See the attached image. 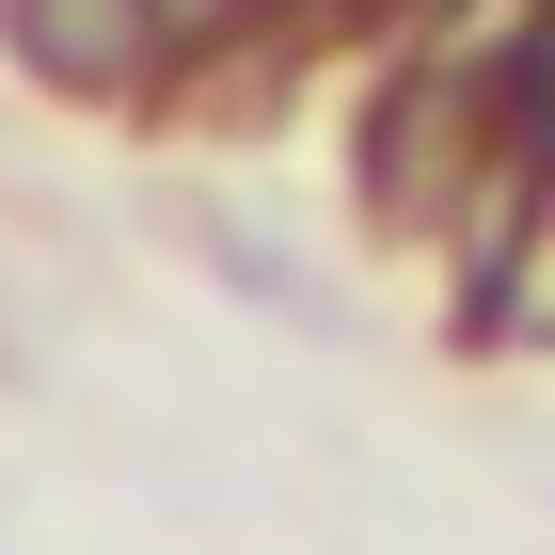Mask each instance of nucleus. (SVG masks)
I'll use <instances>...</instances> for the list:
<instances>
[{"instance_id": "f257e3e1", "label": "nucleus", "mask_w": 555, "mask_h": 555, "mask_svg": "<svg viewBox=\"0 0 555 555\" xmlns=\"http://www.w3.org/2000/svg\"><path fill=\"white\" fill-rule=\"evenodd\" d=\"M16 33H33L64 80H128L143 48H159V16H143V0H16Z\"/></svg>"}]
</instances>
